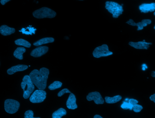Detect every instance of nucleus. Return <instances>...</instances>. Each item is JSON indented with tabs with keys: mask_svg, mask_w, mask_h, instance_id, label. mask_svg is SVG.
I'll list each match as a JSON object with an SVG mask.
<instances>
[{
	"mask_svg": "<svg viewBox=\"0 0 155 118\" xmlns=\"http://www.w3.org/2000/svg\"><path fill=\"white\" fill-rule=\"evenodd\" d=\"M54 39L52 37H47L40 39L33 43V45L37 46L44 44L52 43L54 42Z\"/></svg>",
	"mask_w": 155,
	"mask_h": 118,
	"instance_id": "obj_16",
	"label": "nucleus"
},
{
	"mask_svg": "<svg viewBox=\"0 0 155 118\" xmlns=\"http://www.w3.org/2000/svg\"><path fill=\"white\" fill-rule=\"evenodd\" d=\"M86 98L89 101H94L97 105L103 104L104 102V101L100 93L96 92L90 93L87 96Z\"/></svg>",
	"mask_w": 155,
	"mask_h": 118,
	"instance_id": "obj_8",
	"label": "nucleus"
},
{
	"mask_svg": "<svg viewBox=\"0 0 155 118\" xmlns=\"http://www.w3.org/2000/svg\"><path fill=\"white\" fill-rule=\"evenodd\" d=\"M26 51L25 48L23 47L17 48L14 51L13 55L16 58L19 60H22L23 59V54Z\"/></svg>",
	"mask_w": 155,
	"mask_h": 118,
	"instance_id": "obj_17",
	"label": "nucleus"
},
{
	"mask_svg": "<svg viewBox=\"0 0 155 118\" xmlns=\"http://www.w3.org/2000/svg\"><path fill=\"white\" fill-rule=\"evenodd\" d=\"M15 32L14 28L9 27L7 26L4 25L0 28V32L2 35L4 36L10 35L14 33Z\"/></svg>",
	"mask_w": 155,
	"mask_h": 118,
	"instance_id": "obj_15",
	"label": "nucleus"
},
{
	"mask_svg": "<svg viewBox=\"0 0 155 118\" xmlns=\"http://www.w3.org/2000/svg\"><path fill=\"white\" fill-rule=\"evenodd\" d=\"M138 102V101L136 100L132 99H129V103L133 106L137 104Z\"/></svg>",
	"mask_w": 155,
	"mask_h": 118,
	"instance_id": "obj_27",
	"label": "nucleus"
},
{
	"mask_svg": "<svg viewBox=\"0 0 155 118\" xmlns=\"http://www.w3.org/2000/svg\"><path fill=\"white\" fill-rule=\"evenodd\" d=\"M147 67L145 64H143V70H145L146 68H147Z\"/></svg>",
	"mask_w": 155,
	"mask_h": 118,
	"instance_id": "obj_30",
	"label": "nucleus"
},
{
	"mask_svg": "<svg viewBox=\"0 0 155 118\" xmlns=\"http://www.w3.org/2000/svg\"><path fill=\"white\" fill-rule=\"evenodd\" d=\"M129 44L131 46L138 49L147 50L152 44L150 43L146 42L145 40L138 42H130Z\"/></svg>",
	"mask_w": 155,
	"mask_h": 118,
	"instance_id": "obj_11",
	"label": "nucleus"
},
{
	"mask_svg": "<svg viewBox=\"0 0 155 118\" xmlns=\"http://www.w3.org/2000/svg\"><path fill=\"white\" fill-rule=\"evenodd\" d=\"M150 99L155 103V94L153 95L150 97Z\"/></svg>",
	"mask_w": 155,
	"mask_h": 118,
	"instance_id": "obj_28",
	"label": "nucleus"
},
{
	"mask_svg": "<svg viewBox=\"0 0 155 118\" xmlns=\"http://www.w3.org/2000/svg\"><path fill=\"white\" fill-rule=\"evenodd\" d=\"M152 23L151 20L149 19H144L141 22L136 23L132 19H130L126 23H127L133 26H137L138 27L137 30H140L143 29L144 27Z\"/></svg>",
	"mask_w": 155,
	"mask_h": 118,
	"instance_id": "obj_9",
	"label": "nucleus"
},
{
	"mask_svg": "<svg viewBox=\"0 0 155 118\" xmlns=\"http://www.w3.org/2000/svg\"><path fill=\"white\" fill-rule=\"evenodd\" d=\"M28 68V66L25 65H19L13 66L7 70L8 74L10 75L14 74L18 72L24 71Z\"/></svg>",
	"mask_w": 155,
	"mask_h": 118,
	"instance_id": "obj_14",
	"label": "nucleus"
},
{
	"mask_svg": "<svg viewBox=\"0 0 155 118\" xmlns=\"http://www.w3.org/2000/svg\"><path fill=\"white\" fill-rule=\"evenodd\" d=\"M143 109V108L142 106L138 104L134 106L133 107V111L136 113L140 112Z\"/></svg>",
	"mask_w": 155,
	"mask_h": 118,
	"instance_id": "obj_25",
	"label": "nucleus"
},
{
	"mask_svg": "<svg viewBox=\"0 0 155 118\" xmlns=\"http://www.w3.org/2000/svg\"><path fill=\"white\" fill-rule=\"evenodd\" d=\"M105 8L112 14L114 18H117L122 15L124 11L122 6L114 2L107 1L105 3Z\"/></svg>",
	"mask_w": 155,
	"mask_h": 118,
	"instance_id": "obj_3",
	"label": "nucleus"
},
{
	"mask_svg": "<svg viewBox=\"0 0 155 118\" xmlns=\"http://www.w3.org/2000/svg\"><path fill=\"white\" fill-rule=\"evenodd\" d=\"M151 75L153 77H155V71H153L152 72Z\"/></svg>",
	"mask_w": 155,
	"mask_h": 118,
	"instance_id": "obj_32",
	"label": "nucleus"
},
{
	"mask_svg": "<svg viewBox=\"0 0 155 118\" xmlns=\"http://www.w3.org/2000/svg\"><path fill=\"white\" fill-rule=\"evenodd\" d=\"M49 48L46 46H39L33 50L30 54L31 56L34 57H39L44 55L48 51Z\"/></svg>",
	"mask_w": 155,
	"mask_h": 118,
	"instance_id": "obj_10",
	"label": "nucleus"
},
{
	"mask_svg": "<svg viewBox=\"0 0 155 118\" xmlns=\"http://www.w3.org/2000/svg\"><path fill=\"white\" fill-rule=\"evenodd\" d=\"M33 115L34 113L32 111L30 110H27L25 113L24 118H40L39 117H34Z\"/></svg>",
	"mask_w": 155,
	"mask_h": 118,
	"instance_id": "obj_24",
	"label": "nucleus"
},
{
	"mask_svg": "<svg viewBox=\"0 0 155 118\" xmlns=\"http://www.w3.org/2000/svg\"><path fill=\"white\" fill-rule=\"evenodd\" d=\"M66 106L69 109L74 110L77 108L76 99L74 95L71 93L66 102Z\"/></svg>",
	"mask_w": 155,
	"mask_h": 118,
	"instance_id": "obj_12",
	"label": "nucleus"
},
{
	"mask_svg": "<svg viewBox=\"0 0 155 118\" xmlns=\"http://www.w3.org/2000/svg\"><path fill=\"white\" fill-rule=\"evenodd\" d=\"M139 9L141 12L145 13L153 12L155 10V3L143 4L139 6Z\"/></svg>",
	"mask_w": 155,
	"mask_h": 118,
	"instance_id": "obj_13",
	"label": "nucleus"
},
{
	"mask_svg": "<svg viewBox=\"0 0 155 118\" xmlns=\"http://www.w3.org/2000/svg\"><path fill=\"white\" fill-rule=\"evenodd\" d=\"M37 30L34 28L32 27V26L26 28H23L19 32H22L23 34L27 35H32V34H35V31Z\"/></svg>",
	"mask_w": 155,
	"mask_h": 118,
	"instance_id": "obj_20",
	"label": "nucleus"
},
{
	"mask_svg": "<svg viewBox=\"0 0 155 118\" xmlns=\"http://www.w3.org/2000/svg\"><path fill=\"white\" fill-rule=\"evenodd\" d=\"M62 85V82L58 81H56L52 83L49 86L48 88L51 90H54L61 87Z\"/></svg>",
	"mask_w": 155,
	"mask_h": 118,
	"instance_id": "obj_22",
	"label": "nucleus"
},
{
	"mask_svg": "<svg viewBox=\"0 0 155 118\" xmlns=\"http://www.w3.org/2000/svg\"><path fill=\"white\" fill-rule=\"evenodd\" d=\"M71 93L69 90L67 88H65L60 91L58 94V97H61L65 93Z\"/></svg>",
	"mask_w": 155,
	"mask_h": 118,
	"instance_id": "obj_26",
	"label": "nucleus"
},
{
	"mask_svg": "<svg viewBox=\"0 0 155 118\" xmlns=\"http://www.w3.org/2000/svg\"><path fill=\"white\" fill-rule=\"evenodd\" d=\"M154 29L155 30V25L154 27Z\"/></svg>",
	"mask_w": 155,
	"mask_h": 118,
	"instance_id": "obj_34",
	"label": "nucleus"
},
{
	"mask_svg": "<svg viewBox=\"0 0 155 118\" xmlns=\"http://www.w3.org/2000/svg\"><path fill=\"white\" fill-rule=\"evenodd\" d=\"M50 73L49 69L45 68L40 69L39 71L35 69L29 75L31 80L39 89L44 90L46 88L47 81Z\"/></svg>",
	"mask_w": 155,
	"mask_h": 118,
	"instance_id": "obj_1",
	"label": "nucleus"
},
{
	"mask_svg": "<svg viewBox=\"0 0 155 118\" xmlns=\"http://www.w3.org/2000/svg\"><path fill=\"white\" fill-rule=\"evenodd\" d=\"M15 43L17 45L23 46L26 48H30L31 46V44L28 41L22 39L16 40Z\"/></svg>",
	"mask_w": 155,
	"mask_h": 118,
	"instance_id": "obj_21",
	"label": "nucleus"
},
{
	"mask_svg": "<svg viewBox=\"0 0 155 118\" xmlns=\"http://www.w3.org/2000/svg\"><path fill=\"white\" fill-rule=\"evenodd\" d=\"M94 118H103L101 116L99 115H96L94 116Z\"/></svg>",
	"mask_w": 155,
	"mask_h": 118,
	"instance_id": "obj_31",
	"label": "nucleus"
},
{
	"mask_svg": "<svg viewBox=\"0 0 155 118\" xmlns=\"http://www.w3.org/2000/svg\"><path fill=\"white\" fill-rule=\"evenodd\" d=\"M122 99V97L119 95L114 96L113 97H106L105 99L107 103L114 104L120 101Z\"/></svg>",
	"mask_w": 155,
	"mask_h": 118,
	"instance_id": "obj_19",
	"label": "nucleus"
},
{
	"mask_svg": "<svg viewBox=\"0 0 155 118\" xmlns=\"http://www.w3.org/2000/svg\"><path fill=\"white\" fill-rule=\"evenodd\" d=\"M46 95V93L44 90H37L31 95L30 100L33 103H41L45 99Z\"/></svg>",
	"mask_w": 155,
	"mask_h": 118,
	"instance_id": "obj_7",
	"label": "nucleus"
},
{
	"mask_svg": "<svg viewBox=\"0 0 155 118\" xmlns=\"http://www.w3.org/2000/svg\"><path fill=\"white\" fill-rule=\"evenodd\" d=\"M10 0H1V3L2 5H4L6 3L10 1Z\"/></svg>",
	"mask_w": 155,
	"mask_h": 118,
	"instance_id": "obj_29",
	"label": "nucleus"
},
{
	"mask_svg": "<svg viewBox=\"0 0 155 118\" xmlns=\"http://www.w3.org/2000/svg\"><path fill=\"white\" fill-rule=\"evenodd\" d=\"M21 87L23 90V97L25 99H28L35 89L34 86L28 75L24 76L21 83Z\"/></svg>",
	"mask_w": 155,
	"mask_h": 118,
	"instance_id": "obj_2",
	"label": "nucleus"
},
{
	"mask_svg": "<svg viewBox=\"0 0 155 118\" xmlns=\"http://www.w3.org/2000/svg\"><path fill=\"white\" fill-rule=\"evenodd\" d=\"M154 15L155 16V12H154Z\"/></svg>",
	"mask_w": 155,
	"mask_h": 118,
	"instance_id": "obj_33",
	"label": "nucleus"
},
{
	"mask_svg": "<svg viewBox=\"0 0 155 118\" xmlns=\"http://www.w3.org/2000/svg\"><path fill=\"white\" fill-rule=\"evenodd\" d=\"M33 15L37 19L46 18L52 19L56 16V13L50 8L44 7L34 12Z\"/></svg>",
	"mask_w": 155,
	"mask_h": 118,
	"instance_id": "obj_4",
	"label": "nucleus"
},
{
	"mask_svg": "<svg viewBox=\"0 0 155 118\" xmlns=\"http://www.w3.org/2000/svg\"><path fill=\"white\" fill-rule=\"evenodd\" d=\"M112 54L113 52L109 50L108 46L106 44L96 47L93 52L94 57L97 58L109 56Z\"/></svg>",
	"mask_w": 155,
	"mask_h": 118,
	"instance_id": "obj_5",
	"label": "nucleus"
},
{
	"mask_svg": "<svg viewBox=\"0 0 155 118\" xmlns=\"http://www.w3.org/2000/svg\"><path fill=\"white\" fill-rule=\"evenodd\" d=\"M20 104L18 101L13 99L6 100L4 103V108L6 112L10 114H14L18 110Z\"/></svg>",
	"mask_w": 155,
	"mask_h": 118,
	"instance_id": "obj_6",
	"label": "nucleus"
},
{
	"mask_svg": "<svg viewBox=\"0 0 155 118\" xmlns=\"http://www.w3.org/2000/svg\"><path fill=\"white\" fill-rule=\"evenodd\" d=\"M121 107L125 110L130 109L132 110L133 109V106L129 103L125 102L121 105Z\"/></svg>",
	"mask_w": 155,
	"mask_h": 118,
	"instance_id": "obj_23",
	"label": "nucleus"
},
{
	"mask_svg": "<svg viewBox=\"0 0 155 118\" xmlns=\"http://www.w3.org/2000/svg\"><path fill=\"white\" fill-rule=\"evenodd\" d=\"M66 110L63 108H61L54 112L52 115V118H61L66 115Z\"/></svg>",
	"mask_w": 155,
	"mask_h": 118,
	"instance_id": "obj_18",
	"label": "nucleus"
}]
</instances>
